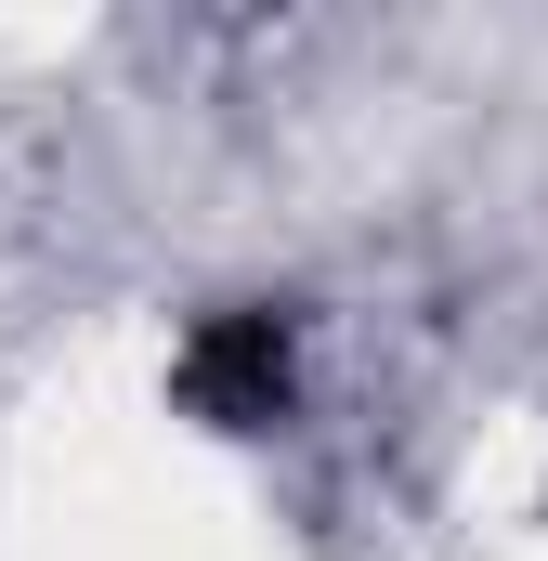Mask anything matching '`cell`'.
Here are the masks:
<instances>
[{
	"label": "cell",
	"instance_id": "cell-1",
	"mask_svg": "<svg viewBox=\"0 0 548 561\" xmlns=\"http://www.w3.org/2000/svg\"><path fill=\"white\" fill-rule=\"evenodd\" d=\"M170 379H183V405L209 431H274L287 419V313H262V300L249 313H209Z\"/></svg>",
	"mask_w": 548,
	"mask_h": 561
}]
</instances>
